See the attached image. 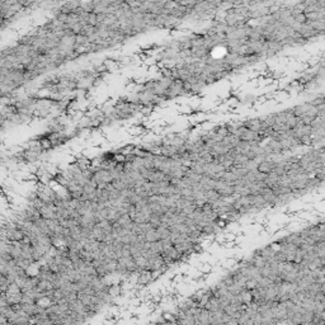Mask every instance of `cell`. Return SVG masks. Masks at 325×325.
<instances>
[{"mask_svg": "<svg viewBox=\"0 0 325 325\" xmlns=\"http://www.w3.org/2000/svg\"><path fill=\"white\" fill-rule=\"evenodd\" d=\"M258 170L259 173H269L272 170V165L269 162H260V165L258 167Z\"/></svg>", "mask_w": 325, "mask_h": 325, "instance_id": "6da1fadb", "label": "cell"}]
</instances>
